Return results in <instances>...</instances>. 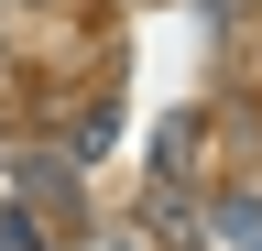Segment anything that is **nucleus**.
<instances>
[{
  "instance_id": "obj_1",
  "label": "nucleus",
  "mask_w": 262,
  "mask_h": 251,
  "mask_svg": "<svg viewBox=\"0 0 262 251\" xmlns=\"http://www.w3.org/2000/svg\"><path fill=\"white\" fill-rule=\"evenodd\" d=\"M208 230L229 240V251H262V197H219V218Z\"/></svg>"
},
{
  "instance_id": "obj_2",
  "label": "nucleus",
  "mask_w": 262,
  "mask_h": 251,
  "mask_svg": "<svg viewBox=\"0 0 262 251\" xmlns=\"http://www.w3.org/2000/svg\"><path fill=\"white\" fill-rule=\"evenodd\" d=\"M0 251H44V230H33V218L11 208V218H0Z\"/></svg>"
}]
</instances>
